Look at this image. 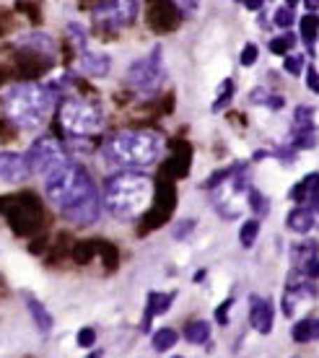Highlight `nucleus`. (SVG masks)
<instances>
[{"mask_svg":"<svg viewBox=\"0 0 319 358\" xmlns=\"http://www.w3.org/2000/svg\"><path fill=\"white\" fill-rule=\"evenodd\" d=\"M164 78H166V71H164V60H161V47H153L151 55L135 60L127 68V83L143 94H156Z\"/></svg>","mask_w":319,"mask_h":358,"instance_id":"423d86ee","label":"nucleus"},{"mask_svg":"<svg viewBox=\"0 0 319 358\" xmlns=\"http://www.w3.org/2000/svg\"><path fill=\"white\" fill-rule=\"evenodd\" d=\"M314 145H317V133H314V130H306V133H296L293 148H314Z\"/></svg>","mask_w":319,"mask_h":358,"instance_id":"a878e982","label":"nucleus"},{"mask_svg":"<svg viewBox=\"0 0 319 358\" xmlns=\"http://www.w3.org/2000/svg\"><path fill=\"white\" fill-rule=\"evenodd\" d=\"M24 159L29 164L31 174H50L52 169H57L60 164L68 162V156L62 151V145L55 138H36L34 143L29 145V151L24 153Z\"/></svg>","mask_w":319,"mask_h":358,"instance_id":"0eeeda50","label":"nucleus"},{"mask_svg":"<svg viewBox=\"0 0 319 358\" xmlns=\"http://www.w3.org/2000/svg\"><path fill=\"white\" fill-rule=\"evenodd\" d=\"M291 335L296 343H309L311 341V320H304V322L293 324Z\"/></svg>","mask_w":319,"mask_h":358,"instance_id":"393cba45","label":"nucleus"},{"mask_svg":"<svg viewBox=\"0 0 319 358\" xmlns=\"http://www.w3.org/2000/svg\"><path fill=\"white\" fill-rule=\"evenodd\" d=\"M252 309H249V320H252V327L262 335L273 330V306L267 299H260V296H252Z\"/></svg>","mask_w":319,"mask_h":358,"instance_id":"9b49d317","label":"nucleus"},{"mask_svg":"<svg viewBox=\"0 0 319 358\" xmlns=\"http://www.w3.org/2000/svg\"><path fill=\"white\" fill-rule=\"evenodd\" d=\"M306 8H309V10H317V8H319V3H314V0H309V3H306Z\"/></svg>","mask_w":319,"mask_h":358,"instance_id":"37998d69","label":"nucleus"},{"mask_svg":"<svg viewBox=\"0 0 319 358\" xmlns=\"http://www.w3.org/2000/svg\"><path fill=\"white\" fill-rule=\"evenodd\" d=\"M55 109V91L42 83H13L3 94V112L18 130H36Z\"/></svg>","mask_w":319,"mask_h":358,"instance_id":"f03ea898","label":"nucleus"},{"mask_svg":"<svg viewBox=\"0 0 319 358\" xmlns=\"http://www.w3.org/2000/svg\"><path fill=\"white\" fill-rule=\"evenodd\" d=\"M89 358H101V350H94V353H89Z\"/></svg>","mask_w":319,"mask_h":358,"instance_id":"c03bdc74","label":"nucleus"},{"mask_svg":"<svg viewBox=\"0 0 319 358\" xmlns=\"http://www.w3.org/2000/svg\"><path fill=\"white\" fill-rule=\"evenodd\" d=\"M257 234H260V221L257 218H252V221H247V224L241 226V231H239V242L241 247H252L255 244V239H257Z\"/></svg>","mask_w":319,"mask_h":358,"instance_id":"412c9836","label":"nucleus"},{"mask_svg":"<svg viewBox=\"0 0 319 358\" xmlns=\"http://www.w3.org/2000/svg\"><path fill=\"white\" fill-rule=\"evenodd\" d=\"M262 6H265L262 0H247V3H244V8H249V10H262Z\"/></svg>","mask_w":319,"mask_h":358,"instance_id":"58836bf2","label":"nucleus"},{"mask_svg":"<svg viewBox=\"0 0 319 358\" xmlns=\"http://www.w3.org/2000/svg\"><path fill=\"white\" fill-rule=\"evenodd\" d=\"M311 341H319V320H311Z\"/></svg>","mask_w":319,"mask_h":358,"instance_id":"ea45409f","label":"nucleus"},{"mask_svg":"<svg viewBox=\"0 0 319 358\" xmlns=\"http://www.w3.org/2000/svg\"><path fill=\"white\" fill-rule=\"evenodd\" d=\"M255 60H257V47L247 45L244 50H241V55H239V63L244 65V68H249V65H255Z\"/></svg>","mask_w":319,"mask_h":358,"instance_id":"7c9ffc66","label":"nucleus"},{"mask_svg":"<svg viewBox=\"0 0 319 358\" xmlns=\"http://www.w3.org/2000/svg\"><path fill=\"white\" fill-rule=\"evenodd\" d=\"M101 151L109 164L138 169V166H151L159 162L164 141L153 130H120L106 138Z\"/></svg>","mask_w":319,"mask_h":358,"instance_id":"20e7f679","label":"nucleus"},{"mask_svg":"<svg viewBox=\"0 0 319 358\" xmlns=\"http://www.w3.org/2000/svg\"><path fill=\"white\" fill-rule=\"evenodd\" d=\"M314 226V215L309 208H293L288 213V229L296 234H306Z\"/></svg>","mask_w":319,"mask_h":358,"instance_id":"dca6fc26","label":"nucleus"},{"mask_svg":"<svg viewBox=\"0 0 319 358\" xmlns=\"http://www.w3.org/2000/svg\"><path fill=\"white\" fill-rule=\"evenodd\" d=\"M293 45H296V36H293V34L275 36L273 42H270V52H273V55H281V57H283V55L288 52V50H291Z\"/></svg>","mask_w":319,"mask_h":358,"instance_id":"b1692460","label":"nucleus"},{"mask_svg":"<svg viewBox=\"0 0 319 358\" xmlns=\"http://www.w3.org/2000/svg\"><path fill=\"white\" fill-rule=\"evenodd\" d=\"M174 3H164L159 8L151 13V27L153 29H161V31H166V29H174L179 24V13H174Z\"/></svg>","mask_w":319,"mask_h":358,"instance_id":"2eb2a0df","label":"nucleus"},{"mask_svg":"<svg viewBox=\"0 0 319 358\" xmlns=\"http://www.w3.org/2000/svg\"><path fill=\"white\" fill-rule=\"evenodd\" d=\"M192 229H195V221H192V218H185V221H179V224L171 229V234H174V239H187Z\"/></svg>","mask_w":319,"mask_h":358,"instance_id":"cd10ccee","label":"nucleus"},{"mask_svg":"<svg viewBox=\"0 0 319 358\" xmlns=\"http://www.w3.org/2000/svg\"><path fill=\"white\" fill-rule=\"evenodd\" d=\"M231 306H234V299H226V301H223L221 306H218V309H215V322L221 324H229V312H231Z\"/></svg>","mask_w":319,"mask_h":358,"instance_id":"c756f323","label":"nucleus"},{"mask_svg":"<svg viewBox=\"0 0 319 358\" xmlns=\"http://www.w3.org/2000/svg\"><path fill=\"white\" fill-rule=\"evenodd\" d=\"M94 16L101 27L106 29H120L133 24L135 16H138V3H130V0H120V3H97L94 6Z\"/></svg>","mask_w":319,"mask_h":358,"instance_id":"6e6552de","label":"nucleus"},{"mask_svg":"<svg viewBox=\"0 0 319 358\" xmlns=\"http://www.w3.org/2000/svg\"><path fill=\"white\" fill-rule=\"evenodd\" d=\"M76 343H78L80 348H91V345L97 343V330H94V327H83V330H78Z\"/></svg>","mask_w":319,"mask_h":358,"instance_id":"bb28decb","label":"nucleus"},{"mask_svg":"<svg viewBox=\"0 0 319 358\" xmlns=\"http://www.w3.org/2000/svg\"><path fill=\"white\" fill-rule=\"evenodd\" d=\"M68 34H71L73 42H76V45L83 50V45H86V34H83V27H80V24H68Z\"/></svg>","mask_w":319,"mask_h":358,"instance_id":"2f4dec72","label":"nucleus"},{"mask_svg":"<svg viewBox=\"0 0 319 358\" xmlns=\"http://www.w3.org/2000/svg\"><path fill=\"white\" fill-rule=\"evenodd\" d=\"M283 68L291 73V76H302V57H285Z\"/></svg>","mask_w":319,"mask_h":358,"instance_id":"473e14b6","label":"nucleus"},{"mask_svg":"<svg viewBox=\"0 0 319 358\" xmlns=\"http://www.w3.org/2000/svg\"><path fill=\"white\" fill-rule=\"evenodd\" d=\"M112 68V60L109 55L104 52H83L80 55V71L94 76V78H104L106 73Z\"/></svg>","mask_w":319,"mask_h":358,"instance_id":"ddd939ff","label":"nucleus"},{"mask_svg":"<svg viewBox=\"0 0 319 358\" xmlns=\"http://www.w3.org/2000/svg\"><path fill=\"white\" fill-rule=\"evenodd\" d=\"M203 278H205V270H197V273H195V283H200Z\"/></svg>","mask_w":319,"mask_h":358,"instance_id":"79ce46f5","label":"nucleus"},{"mask_svg":"<svg viewBox=\"0 0 319 358\" xmlns=\"http://www.w3.org/2000/svg\"><path fill=\"white\" fill-rule=\"evenodd\" d=\"M31 177L29 164L24 159V153L16 151H0V182H8V185H18V182H27Z\"/></svg>","mask_w":319,"mask_h":358,"instance_id":"1a4fd4ad","label":"nucleus"},{"mask_svg":"<svg viewBox=\"0 0 319 358\" xmlns=\"http://www.w3.org/2000/svg\"><path fill=\"white\" fill-rule=\"evenodd\" d=\"M314 192H319V174L317 171L306 174V177H304L302 182L291 189V200L293 203H299V208H304L306 203H309V197L314 195Z\"/></svg>","mask_w":319,"mask_h":358,"instance_id":"4468645a","label":"nucleus"},{"mask_svg":"<svg viewBox=\"0 0 319 358\" xmlns=\"http://www.w3.org/2000/svg\"><path fill=\"white\" fill-rule=\"evenodd\" d=\"M177 358H179V356H177Z\"/></svg>","mask_w":319,"mask_h":358,"instance_id":"a18cd8bd","label":"nucleus"},{"mask_svg":"<svg viewBox=\"0 0 319 358\" xmlns=\"http://www.w3.org/2000/svg\"><path fill=\"white\" fill-rule=\"evenodd\" d=\"M304 208H309L311 215H319V192H314V195L309 197V203H306Z\"/></svg>","mask_w":319,"mask_h":358,"instance_id":"c9c22d12","label":"nucleus"},{"mask_svg":"<svg viewBox=\"0 0 319 358\" xmlns=\"http://www.w3.org/2000/svg\"><path fill=\"white\" fill-rule=\"evenodd\" d=\"M249 208L255 210L257 215H267L270 213V203H267V197L257 189H249Z\"/></svg>","mask_w":319,"mask_h":358,"instance_id":"5701e85b","label":"nucleus"},{"mask_svg":"<svg viewBox=\"0 0 319 358\" xmlns=\"http://www.w3.org/2000/svg\"><path fill=\"white\" fill-rule=\"evenodd\" d=\"M265 156H267V151H257V153H255V162H262Z\"/></svg>","mask_w":319,"mask_h":358,"instance_id":"a19ab883","label":"nucleus"},{"mask_svg":"<svg viewBox=\"0 0 319 358\" xmlns=\"http://www.w3.org/2000/svg\"><path fill=\"white\" fill-rule=\"evenodd\" d=\"M153 182L138 171H122L106 179L104 203L106 210L120 221H135L151 206Z\"/></svg>","mask_w":319,"mask_h":358,"instance_id":"7ed1b4c3","label":"nucleus"},{"mask_svg":"<svg viewBox=\"0 0 319 358\" xmlns=\"http://www.w3.org/2000/svg\"><path fill=\"white\" fill-rule=\"evenodd\" d=\"M231 96H234V81H223L218 89V99L213 101V112H221L223 107H229Z\"/></svg>","mask_w":319,"mask_h":358,"instance_id":"4be33fe9","label":"nucleus"},{"mask_svg":"<svg viewBox=\"0 0 319 358\" xmlns=\"http://www.w3.org/2000/svg\"><path fill=\"white\" fill-rule=\"evenodd\" d=\"M177 299V294L171 291V294H159V291H151L148 294V304H146V314H143V324L141 330L148 332L151 330V320L153 317H159V314H166L171 309V301Z\"/></svg>","mask_w":319,"mask_h":358,"instance_id":"9d476101","label":"nucleus"},{"mask_svg":"<svg viewBox=\"0 0 319 358\" xmlns=\"http://www.w3.org/2000/svg\"><path fill=\"white\" fill-rule=\"evenodd\" d=\"M24 301H27V309H29V314H31V320H34V324H36V330L42 332V335H47V332L52 330V324H55V320H52V314L47 312V306L36 299L34 294H29V291H24Z\"/></svg>","mask_w":319,"mask_h":358,"instance_id":"f8f14e48","label":"nucleus"},{"mask_svg":"<svg viewBox=\"0 0 319 358\" xmlns=\"http://www.w3.org/2000/svg\"><path fill=\"white\" fill-rule=\"evenodd\" d=\"M317 31H319V16L309 13V16L302 18V34H304V42L306 45H314V39H317Z\"/></svg>","mask_w":319,"mask_h":358,"instance_id":"6ab92c4d","label":"nucleus"},{"mask_svg":"<svg viewBox=\"0 0 319 358\" xmlns=\"http://www.w3.org/2000/svg\"><path fill=\"white\" fill-rule=\"evenodd\" d=\"M314 109L311 107H296V115H293V127L296 133H306V130H314Z\"/></svg>","mask_w":319,"mask_h":358,"instance_id":"a211bd4d","label":"nucleus"},{"mask_svg":"<svg viewBox=\"0 0 319 358\" xmlns=\"http://www.w3.org/2000/svg\"><path fill=\"white\" fill-rule=\"evenodd\" d=\"M174 343H177V332L171 330V327H164V330L153 332V348L156 350H169Z\"/></svg>","mask_w":319,"mask_h":358,"instance_id":"aec40b11","label":"nucleus"},{"mask_svg":"<svg viewBox=\"0 0 319 358\" xmlns=\"http://www.w3.org/2000/svg\"><path fill=\"white\" fill-rule=\"evenodd\" d=\"M293 21H296V16H293V10L285 6V8H281L278 13H275V24L281 29H288V27H293Z\"/></svg>","mask_w":319,"mask_h":358,"instance_id":"c85d7f7f","label":"nucleus"},{"mask_svg":"<svg viewBox=\"0 0 319 358\" xmlns=\"http://www.w3.org/2000/svg\"><path fill=\"white\" fill-rule=\"evenodd\" d=\"M265 104H270L273 109H281V107L285 104V99H283V96H267V99H265Z\"/></svg>","mask_w":319,"mask_h":358,"instance_id":"e433bc0d","label":"nucleus"},{"mask_svg":"<svg viewBox=\"0 0 319 358\" xmlns=\"http://www.w3.org/2000/svg\"><path fill=\"white\" fill-rule=\"evenodd\" d=\"M185 338L190 343H195V345H203V343H208V338H211V324L208 322H190L185 327Z\"/></svg>","mask_w":319,"mask_h":358,"instance_id":"f3484780","label":"nucleus"},{"mask_svg":"<svg viewBox=\"0 0 319 358\" xmlns=\"http://www.w3.org/2000/svg\"><path fill=\"white\" fill-rule=\"evenodd\" d=\"M45 195L71 224L91 226L99 221L101 203H99L97 185L91 182V174L78 162L68 159L57 169L45 174Z\"/></svg>","mask_w":319,"mask_h":358,"instance_id":"f257e3e1","label":"nucleus"},{"mask_svg":"<svg viewBox=\"0 0 319 358\" xmlns=\"http://www.w3.org/2000/svg\"><path fill=\"white\" fill-rule=\"evenodd\" d=\"M306 83H309V89H311V91H317V94H319V73L314 71L311 65L306 68Z\"/></svg>","mask_w":319,"mask_h":358,"instance_id":"f704fd0d","label":"nucleus"},{"mask_svg":"<svg viewBox=\"0 0 319 358\" xmlns=\"http://www.w3.org/2000/svg\"><path fill=\"white\" fill-rule=\"evenodd\" d=\"M265 99H267V91L265 89H255V91H252V101H255V104L265 101Z\"/></svg>","mask_w":319,"mask_h":358,"instance_id":"4c0bfd02","label":"nucleus"},{"mask_svg":"<svg viewBox=\"0 0 319 358\" xmlns=\"http://www.w3.org/2000/svg\"><path fill=\"white\" fill-rule=\"evenodd\" d=\"M57 120H60L62 130L73 138H86L101 130L104 125V115L99 109L97 101L78 96H65L60 109H57Z\"/></svg>","mask_w":319,"mask_h":358,"instance_id":"39448f33","label":"nucleus"},{"mask_svg":"<svg viewBox=\"0 0 319 358\" xmlns=\"http://www.w3.org/2000/svg\"><path fill=\"white\" fill-rule=\"evenodd\" d=\"M304 275L311 278V280H317L319 278V257H314V260H309L306 265H304Z\"/></svg>","mask_w":319,"mask_h":358,"instance_id":"72a5a7b5","label":"nucleus"}]
</instances>
